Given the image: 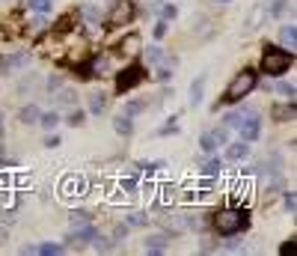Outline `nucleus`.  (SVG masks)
Returning a JSON list of instances; mask_svg holds the SVG:
<instances>
[{
    "label": "nucleus",
    "instance_id": "1",
    "mask_svg": "<svg viewBox=\"0 0 297 256\" xmlns=\"http://www.w3.org/2000/svg\"><path fill=\"white\" fill-rule=\"evenodd\" d=\"M247 223H250V218L241 208H226V212H220L214 218V226H217L220 236H238L241 229H247Z\"/></svg>",
    "mask_w": 297,
    "mask_h": 256
},
{
    "label": "nucleus",
    "instance_id": "2",
    "mask_svg": "<svg viewBox=\"0 0 297 256\" xmlns=\"http://www.w3.org/2000/svg\"><path fill=\"white\" fill-rule=\"evenodd\" d=\"M294 63V54L291 51H280V48H264L262 57V68L264 75H285V68Z\"/></svg>",
    "mask_w": 297,
    "mask_h": 256
},
{
    "label": "nucleus",
    "instance_id": "3",
    "mask_svg": "<svg viewBox=\"0 0 297 256\" xmlns=\"http://www.w3.org/2000/svg\"><path fill=\"white\" fill-rule=\"evenodd\" d=\"M259 86V81H256V75L253 72H241V75H235V81L229 84V89H226V102H241V99H247L253 89Z\"/></svg>",
    "mask_w": 297,
    "mask_h": 256
},
{
    "label": "nucleus",
    "instance_id": "4",
    "mask_svg": "<svg viewBox=\"0 0 297 256\" xmlns=\"http://www.w3.org/2000/svg\"><path fill=\"white\" fill-rule=\"evenodd\" d=\"M60 197H63V200L87 197V179H84V176H66V179L60 182Z\"/></svg>",
    "mask_w": 297,
    "mask_h": 256
},
{
    "label": "nucleus",
    "instance_id": "5",
    "mask_svg": "<svg viewBox=\"0 0 297 256\" xmlns=\"http://www.w3.org/2000/svg\"><path fill=\"white\" fill-rule=\"evenodd\" d=\"M238 134H241V140H247V143H253V140H259V134H262V117L253 110L250 117H244V122L238 125Z\"/></svg>",
    "mask_w": 297,
    "mask_h": 256
},
{
    "label": "nucleus",
    "instance_id": "6",
    "mask_svg": "<svg viewBox=\"0 0 297 256\" xmlns=\"http://www.w3.org/2000/svg\"><path fill=\"white\" fill-rule=\"evenodd\" d=\"M27 66H30V51H15L0 60V72L3 75H15V72H21V68H27Z\"/></svg>",
    "mask_w": 297,
    "mask_h": 256
},
{
    "label": "nucleus",
    "instance_id": "7",
    "mask_svg": "<svg viewBox=\"0 0 297 256\" xmlns=\"http://www.w3.org/2000/svg\"><path fill=\"white\" fill-rule=\"evenodd\" d=\"M143 81V66H128L122 75H116V89L125 92V89H131L134 84H140Z\"/></svg>",
    "mask_w": 297,
    "mask_h": 256
},
{
    "label": "nucleus",
    "instance_id": "8",
    "mask_svg": "<svg viewBox=\"0 0 297 256\" xmlns=\"http://www.w3.org/2000/svg\"><path fill=\"white\" fill-rule=\"evenodd\" d=\"M98 236V229L92 226V221L89 223H77L74 229H71L69 236H66V241H74V244H87V241H92Z\"/></svg>",
    "mask_w": 297,
    "mask_h": 256
},
{
    "label": "nucleus",
    "instance_id": "9",
    "mask_svg": "<svg viewBox=\"0 0 297 256\" xmlns=\"http://www.w3.org/2000/svg\"><path fill=\"white\" fill-rule=\"evenodd\" d=\"M53 102H57V107H63V110L77 107V89L74 86H60L57 96H53Z\"/></svg>",
    "mask_w": 297,
    "mask_h": 256
},
{
    "label": "nucleus",
    "instance_id": "10",
    "mask_svg": "<svg viewBox=\"0 0 297 256\" xmlns=\"http://www.w3.org/2000/svg\"><path fill=\"white\" fill-rule=\"evenodd\" d=\"M170 247V232H157V236H149L143 241V250L146 253H164Z\"/></svg>",
    "mask_w": 297,
    "mask_h": 256
},
{
    "label": "nucleus",
    "instance_id": "11",
    "mask_svg": "<svg viewBox=\"0 0 297 256\" xmlns=\"http://www.w3.org/2000/svg\"><path fill=\"white\" fill-rule=\"evenodd\" d=\"M280 42H282V48H285V51L294 54V48H297V27H294V21L280 27Z\"/></svg>",
    "mask_w": 297,
    "mask_h": 256
},
{
    "label": "nucleus",
    "instance_id": "12",
    "mask_svg": "<svg viewBox=\"0 0 297 256\" xmlns=\"http://www.w3.org/2000/svg\"><path fill=\"white\" fill-rule=\"evenodd\" d=\"M247 155H250V143H247V140L226 143V161H244Z\"/></svg>",
    "mask_w": 297,
    "mask_h": 256
},
{
    "label": "nucleus",
    "instance_id": "13",
    "mask_svg": "<svg viewBox=\"0 0 297 256\" xmlns=\"http://www.w3.org/2000/svg\"><path fill=\"white\" fill-rule=\"evenodd\" d=\"M250 113H253V107H235V110H229L226 117H223V125L232 131V128H238V125L244 122V117H250Z\"/></svg>",
    "mask_w": 297,
    "mask_h": 256
},
{
    "label": "nucleus",
    "instance_id": "14",
    "mask_svg": "<svg viewBox=\"0 0 297 256\" xmlns=\"http://www.w3.org/2000/svg\"><path fill=\"white\" fill-rule=\"evenodd\" d=\"M104 107H107V92L104 89H92V92H89V113L101 117Z\"/></svg>",
    "mask_w": 297,
    "mask_h": 256
},
{
    "label": "nucleus",
    "instance_id": "15",
    "mask_svg": "<svg viewBox=\"0 0 297 256\" xmlns=\"http://www.w3.org/2000/svg\"><path fill=\"white\" fill-rule=\"evenodd\" d=\"M113 131L122 134V137H131L134 134V120L125 117V113H116V117H113Z\"/></svg>",
    "mask_w": 297,
    "mask_h": 256
},
{
    "label": "nucleus",
    "instance_id": "16",
    "mask_svg": "<svg viewBox=\"0 0 297 256\" xmlns=\"http://www.w3.org/2000/svg\"><path fill=\"white\" fill-rule=\"evenodd\" d=\"M202 99H205V78L199 75V78L191 84V107H199Z\"/></svg>",
    "mask_w": 297,
    "mask_h": 256
},
{
    "label": "nucleus",
    "instance_id": "17",
    "mask_svg": "<svg viewBox=\"0 0 297 256\" xmlns=\"http://www.w3.org/2000/svg\"><path fill=\"white\" fill-rule=\"evenodd\" d=\"M143 57H146V66H160V63L167 60V54H164L160 45H149V48L143 51Z\"/></svg>",
    "mask_w": 297,
    "mask_h": 256
},
{
    "label": "nucleus",
    "instance_id": "18",
    "mask_svg": "<svg viewBox=\"0 0 297 256\" xmlns=\"http://www.w3.org/2000/svg\"><path fill=\"white\" fill-rule=\"evenodd\" d=\"M39 113H42V110H39L36 104H24V107L18 110V122H24V125H36V122H39Z\"/></svg>",
    "mask_w": 297,
    "mask_h": 256
},
{
    "label": "nucleus",
    "instance_id": "19",
    "mask_svg": "<svg viewBox=\"0 0 297 256\" xmlns=\"http://www.w3.org/2000/svg\"><path fill=\"white\" fill-rule=\"evenodd\" d=\"M36 125H42L45 131H53L57 125H60V110H45V113H39V122Z\"/></svg>",
    "mask_w": 297,
    "mask_h": 256
},
{
    "label": "nucleus",
    "instance_id": "20",
    "mask_svg": "<svg viewBox=\"0 0 297 256\" xmlns=\"http://www.w3.org/2000/svg\"><path fill=\"white\" fill-rule=\"evenodd\" d=\"M80 15L87 18L89 24H98V21H101V12H98L95 3H84V6H80Z\"/></svg>",
    "mask_w": 297,
    "mask_h": 256
},
{
    "label": "nucleus",
    "instance_id": "21",
    "mask_svg": "<svg viewBox=\"0 0 297 256\" xmlns=\"http://www.w3.org/2000/svg\"><path fill=\"white\" fill-rule=\"evenodd\" d=\"M199 146H202V152H217V149H220V143H217V137L211 134V131H205V134L199 137Z\"/></svg>",
    "mask_w": 297,
    "mask_h": 256
},
{
    "label": "nucleus",
    "instance_id": "22",
    "mask_svg": "<svg viewBox=\"0 0 297 256\" xmlns=\"http://www.w3.org/2000/svg\"><path fill=\"white\" fill-rule=\"evenodd\" d=\"M84 122H87V113H84V110H77V107H71L69 117H66V125H71V128H80Z\"/></svg>",
    "mask_w": 297,
    "mask_h": 256
},
{
    "label": "nucleus",
    "instance_id": "23",
    "mask_svg": "<svg viewBox=\"0 0 297 256\" xmlns=\"http://www.w3.org/2000/svg\"><path fill=\"white\" fill-rule=\"evenodd\" d=\"M199 173L214 179V176H220V173H223V161H220V158H211V161H208V164H205V167H202Z\"/></svg>",
    "mask_w": 297,
    "mask_h": 256
},
{
    "label": "nucleus",
    "instance_id": "24",
    "mask_svg": "<svg viewBox=\"0 0 297 256\" xmlns=\"http://www.w3.org/2000/svg\"><path fill=\"white\" fill-rule=\"evenodd\" d=\"M146 107H149V104L146 102H125V117H131V120H134V117H140L143 110H146Z\"/></svg>",
    "mask_w": 297,
    "mask_h": 256
},
{
    "label": "nucleus",
    "instance_id": "25",
    "mask_svg": "<svg viewBox=\"0 0 297 256\" xmlns=\"http://www.w3.org/2000/svg\"><path fill=\"white\" fill-rule=\"evenodd\" d=\"M27 6L33 9V12H39V15H48L53 6V0H27Z\"/></svg>",
    "mask_w": 297,
    "mask_h": 256
},
{
    "label": "nucleus",
    "instance_id": "26",
    "mask_svg": "<svg viewBox=\"0 0 297 256\" xmlns=\"http://www.w3.org/2000/svg\"><path fill=\"white\" fill-rule=\"evenodd\" d=\"M36 253L57 256V253H63V244H57V241H45V244H39V247H36Z\"/></svg>",
    "mask_w": 297,
    "mask_h": 256
},
{
    "label": "nucleus",
    "instance_id": "27",
    "mask_svg": "<svg viewBox=\"0 0 297 256\" xmlns=\"http://www.w3.org/2000/svg\"><path fill=\"white\" fill-rule=\"evenodd\" d=\"M264 15H267V6H259V9H256V12L250 15V21H247V30H256V27L262 24V18H264Z\"/></svg>",
    "mask_w": 297,
    "mask_h": 256
},
{
    "label": "nucleus",
    "instance_id": "28",
    "mask_svg": "<svg viewBox=\"0 0 297 256\" xmlns=\"http://www.w3.org/2000/svg\"><path fill=\"white\" fill-rule=\"evenodd\" d=\"M137 51H140V36L134 33L122 42V54H137Z\"/></svg>",
    "mask_w": 297,
    "mask_h": 256
},
{
    "label": "nucleus",
    "instance_id": "29",
    "mask_svg": "<svg viewBox=\"0 0 297 256\" xmlns=\"http://www.w3.org/2000/svg\"><path fill=\"white\" fill-rule=\"evenodd\" d=\"M69 218H71V223L77 226V223H89V221H92V212H87V208H74Z\"/></svg>",
    "mask_w": 297,
    "mask_h": 256
},
{
    "label": "nucleus",
    "instance_id": "30",
    "mask_svg": "<svg viewBox=\"0 0 297 256\" xmlns=\"http://www.w3.org/2000/svg\"><path fill=\"white\" fill-rule=\"evenodd\" d=\"M92 247H95L98 253H110V250H113V241L104 239V236H95V239H92Z\"/></svg>",
    "mask_w": 297,
    "mask_h": 256
},
{
    "label": "nucleus",
    "instance_id": "31",
    "mask_svg": "<svg viewBox=\"0 0 297 256\" xmlns=\"http://www.w3.org/2000/svg\"><path fill=\"white\" fill-rule=\"evenodd\" d=\"M125 223H128V226H146V223H149V215H143V212H131V215L125 218Z\"/></svg>",
    "mask_w": 297,
    "mask_h": 256
},
{
    "label": "nucleus",
    "instance_id": "32",
    "mask_svg": "<svg viewBox=\"0 0 297 256\" xmlns=\"http://www.w3.org/2000/svg\"><path fill=\"white\" fill-rule=\"evenodd\" d=\"M15 203H18V197L12 191H3L0 194V208H15Z\"/></svg>",
    "mask_w": 297,
    "mask_h": 256
},
{
    "label": "nucleus",
    "instance_id": "33",
    "mask_svg": "<svg viewBox=\"0 0 297 256\" xmlns=\"http://www.w3.org/2000/svg\"><path fill=\"white\" fill-rule=\"evenodd\" d=\"M282 205H285V212H291V215H294V208H297L294 191H285V194H282Z\"/></svg>",
    "mask_w": 297,
    "mask_h": 256
},
{
    "label": "nucleus",
    "instance_id": "34",
    "mask_svg": "<svg viewBox=\"0 0 297 256\" xmlns=\"http://www.w3.org/2000/svg\"><path fill=\"white\" fill-rule=\"evenodd\" d=\"M160 167H164V161H140V164H137V170L149 173V176H152L155 170H160Z\"/></svg>",
    "mask_w": 297,
    "mask_h": 256
},
{
    "label": "nucleus",
    "instance_id": "35",
    "mask_svg": "<svg viewBox=\"0 0 297 256\" xmlns=\"http://www.w3.org/2000/svg\"><path fill=\"white\" fill-rule=\"evenodd\" d=\"M274 117H277V120H288V117H294V102L285 104V107H277V110H274Z\"/></svg>",
    "mask_w": 297,
    "mask_h": 256
},
{
    "label": "nucleus",
    "instance_id": "36",
    "mask_svg": "<svg viewBox=\"0 0 297 256\" xmlns=\"http://www.w3.org/2000/svg\"><path fill=\"white\" fill-rule=\"evenodd\" d=\"M211 134L217 137V143H220V146H226V143H229V128H226V125H220V128H214Z\"/></svg>",
    "mask_w": 297,
    "mask_h": 256
},
{
    "label": "nucleus",
    "instance_id": "37",
    "mask_svg": "<svg viewBox=\"0 0 297 256\" xmlns=\"http://www.w3.org/2000/svg\"><path fill=\"white\" fill-rule=\"evenodd\" d=\"M128 229H131V226H128V223H116V226H113V241H122L125 236H128Z\"/></svg>",
    "mask_w": 297,
    "mask_h": 256
},
{
    "label": "nucleus",
    "instance_id": "38",
    "mask_svg": "<svg viewBox=\"0 0 297 256\" xmlns=\"http://www.w3.org/2000/svg\"><path fill=\"white\" fill-rule=\"evenodd\" d=\"M277 92H280V96H288V99H294V84L280 81V84H277Z\"/></svg>",
    "mask_w": 297,
    "mask_h": 256
},
{
    "label": "nucleus",
    "instance_id": "39",
    "mask_svg": "<svg viewBox=\"0 0 297 256\" xmlns=\"http://www.w3.org/2000/svg\"><path fill=\"white\" fill-rule=\"evenodd\" d=\"M167 30H170V24H167L164 18H160V21H157L155 27H152V33H155V39H164V36H167Z\"/></svg>",
    "mask_w": 297,
    "mask_h": 256
},
{
    "label": "nucleus",
    "instance_id": "40",
    "mask_svg": "<svg viewBox=\"0 0 297 256\" xmlns=\"http://www.w3.org/2000/svg\"><path fill=\"white\" fill-rule=\"evenodd\" d=\"M128 21V18H131V3H125V6H119V9H116V12H113V21Z\"/></svg>",
    "mask_w": 297,
    "mask_h": 256
},
{
    "label": "nucleus",
    "instance_id": "41",
    "mask_svg": "<svg viewBox=\"0 0 297 256\" xmlns=\"http://www.w3.org/2000/svg\"><path fill=\"white\" fill-rule=\"evenodd\" d=\"M160 15H164V21H175V18H178V6H173V3H170V6H164V9H160Z\"/></svg>",
    "mask_w": 297,
    "mask_h": 256
},
{
    "label": "nucleus",
    "instance_id": "42",
    "mask_svg": "<svg viewBox=\"0 0 297 256\" xmlns=\"http://www.w3.org/2000/svg\"><path fill=\"white\" fill-rule=\"evenodd\" d=\"M92 72H95V75L110 72V60H107V57H98V60H95V66H92Z\"/></svg>",
    "mask_w": 297,
    "mask_h": 256
},
{
    "label": "nucleus",
    "instance_id": "43",
    "mask_svg": "<svg viewBox=\"0 0 297 256\" xmlns=\"http://www.w3.org/2000/svg\"><path fill=\"white\" fill-rule=\"evenodd\" d=\"M155 78L157 81H160V84H167V81H170V78H173V68H167V66H160L155 72Z\"/></svg>",
    "mask_w": 297,
    "mask_h": 256
},
{
    "label": "nucleus",
    "instance_id": "44",
    "mask_svg": "<svg viewBox=\"0 0 297 256\" xmlns=\"http://www.w3.org/2000/svg\"><path fill=\"white\" fill-rule=\"evenodd\" d=\"M119 188H122L125 194H134V191H137V182H134V179L128 176V179H122V182H119Z\"/></svg>",
    "mask_w": 297,
    "mask_h": 256
},
{
    "label": "nucleus",
    "instance_id": "45",
    "mask_svg": "<svg viewBox=\"0 0 297 256\" xmlns=\"http://www.w3.org/2000/svg\"><path fill=\"white\" fill-rule=\"evenodd\" d=\"M175 131H178V122H175V117H173V120H167V125L160 128V134H175Z\"/></svg>",
    "mask_w": 297,
    "mask_h": 256
},
{
    "label": "nucleus",
    "instance_id": "46",
    "mask_svg": "<svg viewBox=\"0 0 297 256\" xmlns=\"http://www.w3.org/2000/svg\"><path fill=\"white\" fill-rule=\"evenodd\" d=\"M60 86H63V78H60V75H51V78H48V89H51V92H57Z\"/></svg>",
    "mask_w": 297,
    "mask_h": 256
},
{
    "label": "nucleus",
    "instance_id": "47",
    "mask_svg": "<svg viewBox=\"0 0 297 256\" xmlns=\"http://www.w3.org/2000/svg\"><path fill=\"white\" fill-rule=\"evenodd\" d=\"M285 3H288V0H277V3H274V6L267 9V15H282V9H285Z\"/></svg>",
    "mask_w": 297,
    "mask_h": 256
},
{
    "label": "nucleus",
    "instance_id": "48",
    "mask_svg": "<svg viewBox=\"0 0 297 256\" xmlns=\"http://www.w3.org/2000/svg\"><path fill=\"white\" fill-rule=\"evenodd\" d=\"M45 146H48V149H57V146H60V137H57V134H51L48 140H45Z\"/></svg>",
    "mask_w": 297,
    "mask_h": 256
},
{
    "label": "nucleus",
    "instance_id": "49",
    "mask_svg": "<svg viewBox=\"0 0 297 256\" xmlns=\"http://www.w3.org/2000/svg\"><path fill=\"white\" fill-rule=\"evenodd\" d=\"M0 140H3V117H0Z\"/></svg>",
    "mask_w": 297,
    "mask_h": 256
},
{
    "label": "nucleus",
    "instance_id": "50",
    "mask_svg": "<svg viewBox=\"0 0 297 256\" xmlns=\"http://www.w3.org/2000/svg\"><path fill=\"white\" fill-rule=\"evenodd\" d=\"M220 3H229V0H220Z\"/></svg>",
    "mask_w": 297,
    "mask_h": 256
}]
</instances>
